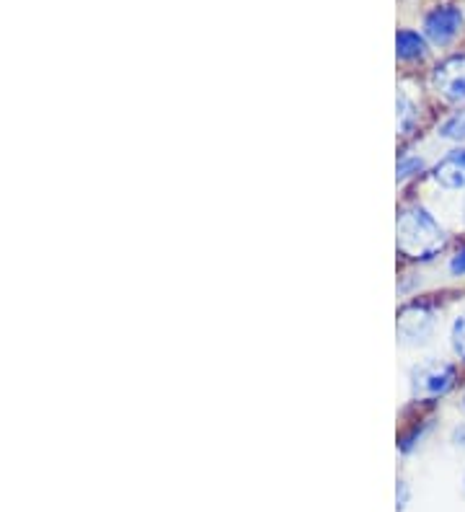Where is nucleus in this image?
<instances>
[{
    "label": "nucleus",
    "mask_w": 465,
    "mask_h": 512,
    "mask_svg": "<svg viewBox=\"0 0 465 512\" xmlns=\"http://www.w3.org/2000/svg\"><path fill=\"white\" fill-rule=\"evenodd\" d=\"M445 246V231L440 223L424 210L409 207L398 215V249L411 259H432Z\"/></svg>",
    "instance_id": "f257e3e1"
},
{
    "label": "nucleus",
    "mask_w": 465,
    "mask_h": 512,
    "mask_svg": "<svg viewBox=\"0 0 465 512\" xmlns=\"http://www.w3.org/2000/svg\"><path fill=\"white\" fill-rule=\"evenodd\" d=\"M455 370L453 365H445L440 360H427L419 368H414L411 375V386H414V394L422 396V399H434V396L447 394L453 388Z\"/></svg>",
    "instance_id": "f03ea898"
},
{
    "label": "nucleus",
    "mask_w": 465,
    "mask_h": 512,
    "mask_svg": "<svg viewBox=\"0 0 465 512\" xmlns=\"http://www.w3.org/2000/svg\"><path fill=\"white\" fill-rule=\"evenodd\" d=\"M460 29H463V11L455 6L434 8V11L427 13V19H424V34L434 44H440V47L453 42Z\"/></svg>",
    "instance_id": "7ed1b4c3"
},
{
    "label": "nucleus",
    "mask_w": 465,
    "mask_h": 512,
    "mask_svg": "<svg viewBox=\"0 0 465 512\" xmlns=\"http://www.w3.org/2000/svg\"><path fill=\"white\" fill-rule=\"evenodd\" d=\"M434 88L447 99H465V55L450 57L434 68Z\"/></svg>",
    "instance_id": "20e7f679"
},
{
    "label": "nucleus",
    "mask_w": 465,
    "mask_h": 512,
    "mask_svg": "<svg viewBox=\"0 0 465 512\" xmlns=\"http://www.w3.org/2000/svg\"><path fill=\"white\" fill-rule=\"evenodd\" d=\"M434 179L445 189H463L465 187V150H453L447 153L437 166H434Z\"/></svg>",
    "instance_id": "39448f33"
},
{
    "label": "nucleus",
    "mask_w": 465,
    "mask_h": 512,
    "mask_svg": "<svg viewBox=\"0 0 465 512\" xmlns=\"http://www.w3.org/2000/svg\"><path fill=\"white\" fill-rule=\"evenodd\" d=\"M432 331V316L424 308H406L398 319V334L406 342H422Z\"/></svg>",
    "instance_id": "423d86ee"
},
{
    "label": "nucleus",
    "mask_w": 465,
    "mask_h": 512,
    "mask_svg": "<svg viewBox=\"0 0 465 512\" xmlns=\"http://www.w3.org/2000/svg\"><path fill=\"white\" fill-rule=\"evenodd\" d=\"M424 52H427V42L422 34L411 32V29H401L396 34V55L401 60H416V57H424Z\"/></svg>",
    "instance_id": "0eeeda50"
},
{
    "label": "nucleus",
    "mask_w": 465,
    "mask_h": 512,
    "mask_svg": "<svg viewBox=\"0 0 465 512\" xmlns=\"http://www.w3.org/2000/svg\"><path fill=\"white\" fill-rule=\"evenodd\" d=\"M440 138L455 140V143H465V109L455 112L453 117L447 119L445 125L440 127Z\"/></svg>",
    "instance_id": "6e6552de"
},
{
    "label": "nucleus",
    "mask_w": 465,
    "mask_h": 512,
    "mask_svg": "<svg viewBox=\"0 0 465 512\" xmlns=\"http://www.w3.org/2000/svg\"><path fill=\"white\" fill-rule=\"evenodd\" d=\"M414 119L416 112L414 104L409 101V96L398 94V127H401V132H409V127L414 125Z\"/></svg>",
    "instance_id": "1a4fd4ad"
},
{
    "label": "nucleus",
    "mask_w": 465,
    "mask_h": 512,
    "mask_svg": "<svg viewBox=\"0 0 465 512\" xmlns=\"http://www.w3.org/2000/svg\"><path fill=\"white\" fill-rule=\"evenodd\" d=\"M453 350L460 360H465V313H460L453 326Z\"/></svg>",
    "instance_id": "9d476101"
},
{
    "label": "nucleus",
    "mask_w": 465,
    "mask_h": 512,
    "mask_svg": "<svg viewBox=\"0 0 465 512\" xmlns=\"http://www.w3.org/2000/svg\"><path fill=\"white\" fill-rule=\"evenodd\" d=\"M422 169V158H401V161H398V179H409V176L419 174Z\"/></svg>",
    "instance_id": "9b49d317"
},
{
    "label": "nucleus",
    "mask_w": 465,
    "mask_h": 512,
    "mask_svg": "<svg viewBox=\"0 0 465 512\" xmlns=\"http://www.w3.org/2000/svg\"><path fill=\"white\" fill-rule=\"evenodd\" d=\"M409 502V487H406V481H398V512L406 507Z\"/></svg>",
    "instance_id": "f8f14e48"
},
{
    "label": "nucleus",
    "mask_w": 465,
    "mask_h": 512,
    "mask_svg": "<svg viewBox=\"0 0 465 512\" xmlns=\"http://www.w3.org/2000/svg\"><path fill=\"white\" fill-rule=\"evenodd\" d=\"M450 269H453L455 275H465V251H460V254L455 256L453 264H450Z\"/></svg>",
    "instance_id": "ddd939ff"
},
{
    "label": "nucleus",
    "mask_w": 465,
    "mask_h": 512,
    "mask_svg": "<svg viewBox=\"0 0 465 512\" xmlns=\"http://www.w3.org/2000/svg\"><path fill=\"white\" fill-rule=\"evenodd\" d=\"M453 443L458 445V448H463V450H465V425L455 427V432H453Z\"/></svg>",
    "instance_id": "4468645a"
},
{
    "label": "nucleus",
    "mask_w": 465,
    "mask_h": 512,
    "mask_svg": "<svg viewBox=\"0 0 465 512\" xmlns=\"http://www.w3.org/2000/svg\"><path fill=\"white\" fill-rule=\"evenodd\" d=\"M463 404H465V396H463Z\"/></svg>",
    "instance_id": "2eb2a0df"
},
{
    "label": "nucleus",
    "mask_w": 465,
    "mask_h": 512,
    "mask_svg": "<svg viewBox=\"0 0 465 512\" xmlns=\"http://www.w3.org/2000/svg\"><path fill=\"white\" fill-rule=\"evenodd\" d=\"M463 213H465V207H463Z\"/></svg>",
    "instance_id": "dca6fc26"
}]
</instances>
